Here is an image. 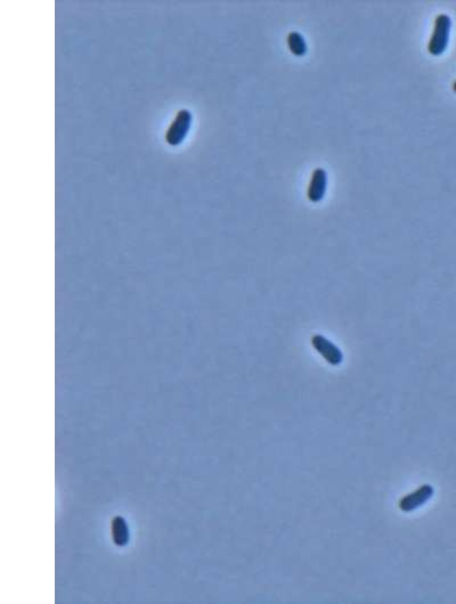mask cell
Wrapping results in <instances>:
<instances>
[{
	"instance_id": "cell-1",
	"label": "cell",
	"mask_w": 456,
	"mask_h": 604,
	"mask_svg": "<svg viewBox=\"0 0 456 604\" xmlns=\"http://www.w3.org/2000/svg\"><path fill=\"white\" fill-rule=\"evenodd\" d=\"M452 19L447 14H439L434 19V32L427 44V51L434 56H439L446 51L450 42Z\"/></svg>"
},
{
	"instance_id": "cell-2",
	"label": "cell",
	"mask_w": 456,
	"mask_h": 604,
	"mask_svg": "<svg viewBox=\"0 0 456 604\" xmlns=\"http://www.w3.org/2000/svg\"><path fill=\"white\" fill-rule=\"evenodd\" d=\"M192 124V115L187 110H181L176 114L174 120L165 133V140L170 146H177L185 140Z\"/></svg>"
},
{
	"instance_id": "cell-3",
	"label": "cell",
	"mask_w": 456,
	"mask_h": 604,
	"mask_svg": "<svg viewBox=\"0 0 456 604\" xmlns=\"http://www.w3.org/2000/svg\"><path fill=\"white\" fill-rule=\"evenodd\" d=\"M434 489L431 484H422L412 493L402 497L398 502V507L402 512L411 513L418 507L425 505L434 496Z\"/></svg>"
},
{
	"instance_id": "cell-4",
	"label": "cell",
	"mask_w": 456,
	"mask_h": 604,
	"mask_svg": "<svg viewBox=\"0 0 456 604\" xmlns=\"http://www.w3.org/2000/svg\"><path fill=\"white\" fill-rule=\"evenodd\" d=\"M311 343L313 348L316 350L325 361L332 366H339L343 361V354L340 348H338L329 338L320 334H315L311 336Z\"/></svg>"
},
{
	"instance_id": "cell-5",
	"label": "cell",
	"mask_w": 456,
	"mask_h": 604,
	"mask_svg": "<svg viewBox=\"0 0 456 604\" xmlns=\"http://www.w3.org/2000/svg\"><path fill=\"white\" fill-rule=\"evenodd\" d=\"M327 190V174L323 168H316L311 174L307 197L311 202L318 203L324 199Z\"/></svg>"
},
{
	"instance_id": "cell-6",
	"label": "cell",
	"mask_w": 456,
	"mask_h": 604,
	"mask_svg": "<svg viewBox=\"0 0 456 604\" xmlns=\"http://www.w3.org/2000/svg\"><path fill=\"white\" fill-rule=\"evenodd\" d=\"M112 538L117 546H124L129 538L128 527L121 516H115L112 521Z\"/></svg>"
},
{
	"instance_id": "cell-7",
	"label": "cell",
	"mask_w": 456,
	"mask_h": 604,
	"mask_svg": "<svg viewBox=\"0 0 456 604\" xmlns=\"http://www.w3.org/2000/svg\"><path fill=\"white\" fill-rule=\"evenodd\" d=\"M288 49L295 56H304L307 53V44L304 42V37L297 31H292L288 35Z\"/></svg>"
},
{
	"instance_id": "cell-8",
	"label": "cell",
	"mask_w": 456,
	"mask_h": 604,
	"mask_svg": "<svg viewBox=\"0 0 456 604\" xmlns=\"http://www.w3.org/2000/svg\"><path fill=\"white\" fill-rule=\"evenodd\" d=\"M453 90H454V92H456V80H455V83H453Z\"/></svg>"
}]
</instances>
